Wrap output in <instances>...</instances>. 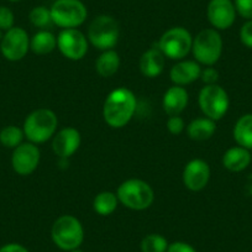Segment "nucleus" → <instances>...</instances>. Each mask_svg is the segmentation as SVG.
<instances>
[{
    "instance_id": "nucleus-1",
    "label": "nucleus",
    "mask_w": 252,
    "mask_h": 252,
    "mask_svg": "<svg viewBox=\"0 0 252 252\" xmlns=\"http://www.w3.org/2000/svg\"><path fill=\"white\" fill-rule=\"evenodd\" d=\"M137 100L130 89L121 87L106 96L103 105V118L113 129H121L131 121L136 113Z\"/></svg>"
},
{
    "instance_id": "nucleus-2",
    "label": "nucleus",
    "mask_w": 252,
    "mask_h": 252,
    "mask_svg": "<svg viewBox=\"0 0 252 252\" xmlns=\"http://www.w3.org/2000/svg\"><path fill=\"white\" fill-rule=\"evenodd\" d=\"M58 127V118L51 109L41 108L26 116L24 134L32 144H43L55 136Z\"/></svg>"
},
{
    "instance_id": "nucleus-3",
    "label": "nucleus",
    "mask_w": 252,
    "mask_h": 252,
    "mask_svg": "<svg viewBox=\"0 0 252 252\" xmlns=\"http://www.w3.org/2000/svg\"><path fill=\"white\" fill-rule=\"evenodd\" d=\"M116 195L119 203L136 212L149 209L155 200L152 187L147 182L136 178L123 182L116 190Z\"/></svg>"
},
{
    "instance_id": "nucleus-4",
    "label": "nucleus",
    "mask_w": 252,
    "mask_h": 252,
    "mask_svg": "<svg viewBox=\"0 0 252 252\" xmlns=\"http://www.w3.org/2000/svg\"><path fill=\"white\" fill-rule=\"evenodd\" d=\"M51 236L56 246L61 250L73 251L83 244V225L73 215H62L53 222Z\"/></svg>"
},
{
    "instance_id": "nucleus-5",
    "label": "nucleus",
    "mask_w": 252,
    "mask_h": 252,
    "mask_svg": "<svg viewBox=\"0 0 252 252\" xmlns=\"http://www.w3.org/2000/svg\"><path fill=\"white\" fill-rule=\"evenodd\" d=\"M222 38L215 29H204L193 38L192 52L195 61L204 66H214L222 55Z\"/></svg>"
},
{
    "instance_id": "nucleus-6",
    "label": "nucleus",
    "mask_w": 252,
    "mask_h": 252,
    "mask_svg": "<svg viewBox=\"0 0 252 252\" xmlns=\"http://www.w3.org/2000/svg\"><path fill=\"white\" fill-rule=\"evenodd\" d=\"M119 37H120V28L118 21L113 16L99 15L89 24L87 38L98 50H114Z\"/></svg>"
},
{
    "instance_id": "nucleus-7",
    "label": "nucleus",
    "mask_w": 252,
    "mask_h": 252,
    "mask_svg": "<svg viewBox=\"0 0 252 252\" xmlns=\"http://www.w3.org/2000/svg\"><path fill=\"white\" fill-rule=\"evenodd\" d=\"M52 21L58 28L77 29L88 16L87 6L81 0H56L51 6Z\"/></svg>"
},
{
    "instance_id": "nucleus-8",
    "label": "nucleus",
    "mask_w": 252,
    "mask_h": 252,
    "mask_svg": "<svg viewBox=\"0 0 252 252\" xmlns=\"http://www.w3.org/2000/svg\"><path fill=\"white\" fill-rule=\"evenodd\" d=\"M193 36L187 29L182 26L171 28L159 37L157 46L169 60H184L192 51Z\"/></svg>"
},
{
    "instance_id": "nucleus-9",
    "label": "nucleus",
    "mask_w": 252,
    "mask_h": 252,
    "mask_svg": "<svg viewBox=\"0 0 252 252\" xmlns=\"http://www.w3.org/2000/svg\"><path fill=\"white\" fill-rule=\"evenodd\" d=\"M198 103L202 113L207 118L218 121L225 116L229 110L230 100L226 91L219 84L203 87L199 92Z\"/></svg>"
},
{
    "instance_id": "nucleus-10",
    "label": "nucleus",
    "mask_w": 252,
    "mask_h": 252,
    "mask_svg": "<svg viewBox=\"0 0 252 252\" xmlns=\"http://www.w3.org/2000/svg\"><path fill=\"white\" fill-rule=\"evenodd\" d=\"M88 38L78 29H63L57 36V48L66 58L81 61L88 52Z\"/></svg>"
},
{
    "instance_id": "nucleus-11",
    "label": "nucleus",
    "mask_w": 252,
    "mask_h": 252,
    "mask_svg": "<svg viewBox=\"0 0 252 252\" xmlns=\"http://www.w3.org/2000/svg\"><path fill=\"white\" fill-rule=\"evenodd\" d=\"M30 50V37L21 28H11L5 31L0 42V51L4 57L11 62H18L28 55Z\"/></svg>"
},
{
    "instance_id": "nucleus-12",
    "label": "nucleus",
    "mask_w": 252,
    "mask_h": 252,
    "mask_svg": "<svg viewBox=\"0 0 252 252\" xmlns=\"http://www.w3.org/2000/svg\"><path fill=\"white\" fill-rule=\"evenodd\" d=\"M41 152L37 145L32 142H23L14 149L11 156V166L20 176H29L33 173L40 164Z\"/></svg>"
},
{
    "instance_id": "nucleus-13",
    "label": "nucleus",
    "mask_w": 252,
    "mask_h": 252,
    "mask_svg": "<svg viewBox=\"0 0 252 252\" xmlns=\"http://www.w3.org/2000/svg\"><path fill=\"white\" fill-rule=\"evenodd\" d=\"M236 9L232 0H210L207 8V16L215 30L231 28L236 19Z\"/></svg>"
},
{
    "instance_id": "nucleus-14",
    "label": "nucleus",
    "mask_w": 252,
    "mask_h": 252,
    "mask_svg": "<svg viewBox=\"0 0 252 252\" xmlns=\"http://www.w3.org/2000/svg\"><path fill=\"white\" fill-rule=\"evenodd\" d=\"M183 183L192 192H199L208 186L210 179V167L204 159L194 158L189 161L183 169Z\"/></svg>"
},
{
    "instance_id": "nucleus-15",
    "label": "nucleus",
    "mask_w": 252,
    "mask_h": 252,
    "mask_svg": "<svg viewBox=\"0 0 252 252\" xmlns=\"http://www.w3.org/2000/svg\"><path fill=\"white\" fill-rule=\"evenodd\" d=\"M52 150L56 156L67 159L73 156L81 146V132L74 127H64L52 137Z\"/></svg>"
},
{
    "instance_id": "nucleus-16",
    "label": "nucleus",
    "mask_w": 252,
    "mask_h": 252,
    "mask_svg": "<svg viewBox=\"0 0 252 252\" xmlns=\"http://www.w3.org/2000/svg\"><path fill=\"white\" fill-rule=\"evenodd\" d=\"M202 73V67L197 61L181 60L169 71V77L174 86L184 87L198 81Z\"/></svg>"
},
{
    "instance_id": "nucleus-17",
    "label": "nucleus",
    "mask_w": 252,
    "mask_h": 252,
    "mask_svg": "<svg viewBox=\"0 0 252 252\" xmlns=\"http://www.w3.org/2000/svg\"><path fill=\"white\" fill-rule=\"evenodd\" d=\"M188 101V92L184 87L172 86L164 93L163 99H162V108L169 116L181 115L186 110Z\"/></svg>"
},
{
    "instance_id": "nucleus-18",
    "label": "nucleus",
    "mask_w": 252,
    "mask_h": 252,
    "mask_svg": "<svg viewBox=\"0 0 252 252\" xmlns=\"http://www.w3.org/2000/svg\"><path fill=\"white\" fill-rule=\"evenodd\" d=\"M166 66V56L158 46L151 47L142 53L140 58V71L147 78H156L163 72Z\"/></svg>"
},
{
    "instance_id": "nucleus-19",
    "label": "nucleus",
    "mask_w": 252,
    "mask_h": 252,
    "mask_svg": "<svg viewBox=\"0 0 252 252\" xmlns=\"http://www.w3.org/2000/svg\"><path fill=\"white\" fill-rule=\"evenodd\" d=\"M251 152L241 146H235L227 150L222 156V166L230 172H241L251 163Z\"/></svg>"
},
{
    "instance_id": "nucleus-20",
    "label": "nucleus",
    "mask_w": 252,
    "mask_h": 252,
    "mask_svg": "<svg viewBox=\"0 0 252 252\" xmlns=\"http://www.w3.org/2000/svg\"><path fill=\"white\" fill-rule=\"evenodd\" d=\"M217 121L207 118L194 119L192 123H189L187 126V134L189 139L194 141H207L217 131Z\"/></svg>"
},
{
    "instance_id": "nucleus-21",
    "label": "nucleus",
    "mask_w": 252,
    "mask_h": 252,
    "mask_svg": "<svg viewBox=\"0 0 252 252\" xmlns=\"http://www.w3.org/2000/svg\"><path fill=\"white\" fill-rule=\"evenodd\" d=\"M120 68V56L115 50L103 51L95 61V71L103 78H110Z\"/></svg>"
},
{
    "instance_id": "nucleus-22",
    "label": "nucleus",
    "mask_w": 252,
    "mask_h": 252,
    "mask_svg": "<svg viewBox=\"0 0 252 252\" xmlns=\"http://www.w3.org/2000/svg\"><path fill=\"white\" fill-rule=\"evenodd\" d=\"M57 47V37L48 30H40L30 38V50L38 56L53 52Z\"/></svg>"
},
{
    "instance_id": "nucleus-23",
    "label": "nucleus",
    "mask_w": 252,
    "mask_h": 252,
    "mask_svg": "<svg viewBox=\"0 0 252 252\" xmlns=\"http://www.w3.org/2000/svg\"><path fill=\"white\" fill-rule=\"evenodd\" d=\"M234 139L239 146L252 149V114H245L234 126Z\"/></svg>"
},
{
    "instance_id": "nucleus-24",
    "label": "nucleus",
    "mask_w": 252,
    "mask_h": 252,
    "mask_svg": "<svg viewBox=\"0 0 252 252\" xmlns=\"http://www.w3.org/2000/svg\"><path fill=\"white\" fill-rule=\"evenodd\" d=\"M119 205V199L116 193L109 192H101L94 198L93 200V209L96 214L101 215V217H108L111 215L116 210Z\"/></svg>"
},
{
    "instance_id": "nucleus-25",
    "label": "nucleus",
    "mask_w": 252,
    "mask_h": 252,
    "mask_svg": "<svg viewBox=\"0 0 252 252\" xmlns=\"http://www.w3.org/2000/svg\"><path fill=\"white\" fill-rule=\"evenodd\" d=\"M24 137H25V134L23 129H20L19 126L9 125L0 131V144L6 149L14 150L19 145L23 144Z\"/></svg>"
},
{
    "instance_id": "nucleus-26",
    "label": "nucleus",
    "mask_w": 252,
    "mask_h": 252,
    "mask_svg": "<svg viewBox=\"0 0 252 252\" xmlns=\"http://www.w3.org/2000/svg\"><path fill=\"white\" fill-rule=\"evenodd\" d=\"M29 19H30V23L35 28L40 29V30H46V29L50 28L53 24L52 15H51V9L46 8L43 5L35 6L30 11V14H29Z\"/></svg>"
},
{
    "instance_id": "nucleus-27",
    "label": "nucleus",
    "mask_w": 252,
    "mask_h": 252,
    "mask_svg": "<svg viewBox=\"0 0 252 252\" xmlns=\"http://www.w3.org/2000/svg\"><path fill=\"white\" fill-rule=\"evenodd\" d=\"M168 242L159 234H150L141 241V252H166Z\"/></svg>"
},
{
    "instance_id": "nucleus-28",
    "label": "nucleus",
    "mask_w": 252,
    "mask_h": 252,
    "mask_svg": "<svg viewBox=\"0 0 252 252\" xmlns=\"http://www.w3.org/2000/svg\"><path fill=\"white\" fill-rule=\"evenodd\" d=\"M14 14L6 6H0V30L8 31L14 28Z\"/></svg>"
},
{
    "instance_id": "nucleus-29",
    "label": "nucleus",
    "mask_w": 252,
    "mask_h": 252,
    "mask_svg": "<svg viewBox=\"0 0 252 252\" xmlns=\"http://www.w3.org/2000/svg\"><path fill=\"white\" fill-rule=\"evenodd\" d=\"M236 13L246 20H252V0H234Z\"/></svg>"
},
{
    "instance_id": "nucleus-30",
    "label": "nucleus",
    "mask_w": 252,
    "mask_h": 252,
    "mask_svg": "<svg viewBox=\"0 0 252 252\" xmlns=\"http://www.w3.org/2000/svg\"><path fill=\"white\" fill-rule=\"evenodd\" d=\"M167 129L172 135H179L186 129V124L179 115L169 116V119L167 120Z\"/></svg>"
},
{
    "instance_id": "nucleus-31",
    "label": "nucleus",
    "mask_w": 252,
    "mask_h": 252,
    "mask_svg": "<svg viewBox=\"0 0 252 252\" xmlns=\"http://www.w3.org/2000/svg\"><path fill=\"white\" fill-rule=\"evenodd\" d=\"M199 79H202V82L205 84V86L217 84L218 79H219V72H218L213 66L205 67L204 69H202V73H200Z\"/></svg>"
},
{
    "instance_id": "nucleus-32",
    "label": "nucleus",
    "mask_w": 252,
    "mask_h": 252,
    "mask_svg": "<svg viewBox=\"0 0 252 252\" xmlns=\"http://www.w3.org/2000/svg\"><path fill=\"white\" fill-rule=\"evenodd\" d=\"M240 40L242 45L252 48V20H247L240 30Z\"/></svg>"
},
{
    "instance_id": "nucleus-33",
    "label": "nucleus",
    "mask_w": 252,
    "mask_h": 252,
    "mask_svg": "<svg viewBox=\"0 0 252 252\" xmlns=\"http://www.w3.org/2000/svg\"><path fill=\"white\" fill-rule=\"evenodd\" d=\"M166 252H197L193 246H190L187 242L177 241L173 242V244L168 245V249H167Z\"/></svg>"
},
{
    "instance_id": "nucleus-34",
    "label": "nucleus",
    "mask_w": 252,
    "mask_h": 252,
    "mask_svg": "<svg viewBox=\"0 0 252 252\" xmlns=\"http://www.w3.org/2000/svg\"><path fill=\"white\" fill-rule=\"evenodd\" d=\"M0 252H29L26 247L20 244H8L0 249Z\"/></svg>"
},
{
    "instance_id": "nucleus-35",
    "label": "nucleus",
    "mask_w": 252,
    "mask_h": 252,
    "mask_svg": "<svg viewBox=\"0 0 252 252\" xmlns=\"http://www.w3.org/2000/svg\"><path fill=\"white\" fill-rule=\"evenodd\" d=\"M3 30H0V42H1V40H3Z\"/></svg>"
},
{
    "instance_id": "nucleus-36",
    "label": "nucleus",
    "mask_w": 252,
    "mask_h": 252,
    "mask_svg": "<svg viewBox=\"0 0 252 252\" xmlns=\"http://www.w3.org/2000/svg\"><path fill=\"white\" fill-rule=\"evenodd\" d=\"M8 1H10V3H19L21 0H8Z\"/></svg>"
},
{
    "instance_id": "nucleus-37",
    "label": "nucleus",
    "mask_w": 252,
    "mask_h": 252,
    "mask_svg": "<svg viewBox=\"0 0 252 252\" xmlns=\"http://www.w3.org/2000/svg\"><path fill=\"white\" fill-rule=\"evenodd\" d=\"M69 252H83V251H81V250L77 249V250H73V251H69Z\"/></svg>"
},
{
    "instance_id": "nucleus-38",
    "label": "nucleus",
    "mask_w": 252,
    "mask_h": 252,
    "mask_svg": "<svg viewBox=\"0 0 252 252\" xmlns=\"http://www.w3.org/2000/svg\"><path fill=\"white\" fill-rule=\"evenodd\" d=\"M251 157H252V149H251Z\"/></svg>"
}]
</instances>
